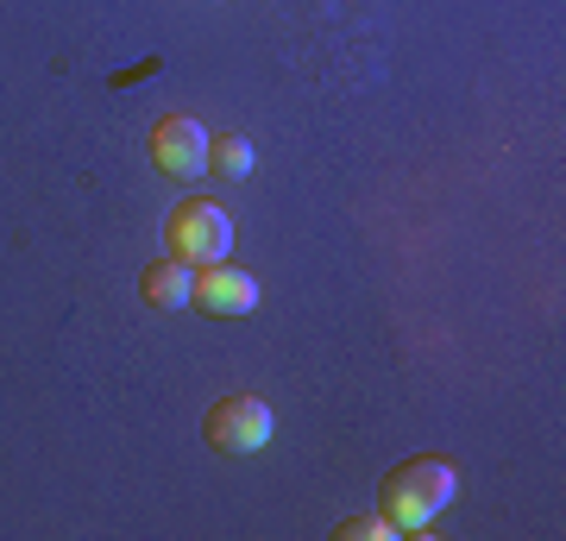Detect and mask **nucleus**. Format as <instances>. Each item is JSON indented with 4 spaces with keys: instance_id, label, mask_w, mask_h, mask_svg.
<instances>
[{
    "instance_id": "1",
    "label": "nucleus",
    "mask_w": 566,
    "mask_h": 541,
    "mask_svg": "<svg viewBox=\"0 0 566 541\" xmlns=\"http://www.w3.org/2000/svg\"><path fill=\"white\" fill-rule=\"evenodd\" d=\"M453 498H460L453 466L422 454V460H403V466L385 472V485H378V517H385L397 535H416V529H428Z\"/></svg>"
},
{
    "instance_id": "2",
    "label": "nucleus",
    "mask_w": 566,
    "mask_h": 541,
    "mask_svg": "<svg viewBox=\"0 0 566 541\" xmlns=\"http://www.w3.org/2000/svg\"><path fill=\"white\" fill-rule=\"evenodd\" d=\"M164 246H170V259L182 264H221L233 252V221H227L221 201H202L189 196L170 208V221H164Z\"/></svg>"
},
{
    "instance_id": "3",
    "label": "nucleus",
    "mask_w": 566,
    "mask_h": 541,
    "mask_svg": "<svg viewBox=\"0 0 566 541\" xmlns=\"http://www.w3.org/2000/svg\"><path fill=\"white\" fill-rule=\"evenodd\" d=\"M202 441L214 447V454H259V447L271 441V403L245 397V391L221 397L202 416Z\"/></svg>"
},
{
    "instance_id": "4",
    "label": "nucleus",
    "mask_w": 566,
    "mask_h": 541,
    "mask_svg": "<svg viewBox=\"0 0 566 541\" xmlns=\"http://www.w3.org/2000/svg\"><path fill=\"white\" fill-rule=\"evenodd\" d=\"M151 164H158L164 177L177 183H196L208 170V133L202 121H189V114H164L151 126Z\"/></svg>"
},
{
    "instance_id": "5",
    "label": "nucleus",
    "mask_w": 566,
    "mask_h": 541,
    "mask_svg": "<svg viewBox=\"0 0 566 541\" xmlns=\"http://www.w3.org/2000/svg\"><path fill=\"white\" fill-rule=\"evenodd\" d=\"M189 309H208V315H252L259 309V278L252 271H233V264H196V296Z\"/></svg>"
},
{
    "instance_id": "6",
    "label": "nucleus",
    "mask_w": 566,
    "mask_h": 541,
    "mask_svg": "<svg viewBox=\"0 0 566 541\" xmlns=\"http://www.w3.org/2000/svg\"><path fill=\"white\" fill-rule=\"evenodd\" d=\"M139 296L145 302H158V309H189V296H196V264H182V259H151L139 271Z\"/></svg>"
},
{
    "instance_id": "7",
    "label": "nucleus",
    "mask_w": 566,
    "mask_h": 541,
    "mask_svg": "<svg viewBox=\"0 0 566 541\" xmlns=\"http://www.w3.org/2000/svg\"><path fill=\"white\" fill-rule=\"evenodd\" d=\"M252 164H259V152H252V139H208V170H221V177H252Z\"/></svg>"
},
{
    "instance_id": "8",
    "label": "nucleus",
    "mask_w": 566,
    "mask_h": 541,
    "mask_svg": "<svg viewBox=\"0 0 566 541\" xmlns=\"http://www.w3.org/2000/svg\"><path fill=\"white\" fill-rule=\"evenodd\" d=\"M334 535H340V541H390L397 529H390V522L378 517V510H365V517H346V522H334Z\"/></svg>"
}]
</instances>
